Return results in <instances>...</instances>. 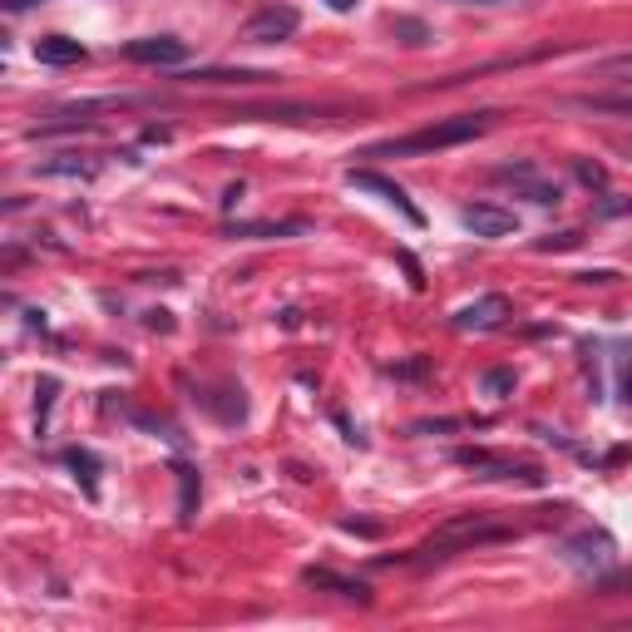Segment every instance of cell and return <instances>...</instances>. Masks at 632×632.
Masks as SVG:
<instances>
[{"instance_id": "cell-1", "label": "cell", "mask_w": 632, "mask_h": 632, "mask_svg": "<svg viewBox=\"0 0 632 632\" xmlns=\"http://www.w3.org/2000/svg\"><path fill=\"white\" fill-rule=\"evenodd\" d=\"M499 538H515V524H499V519H490V515H455L416 548L410 563L430 568V563H445V558H455V554H470V548H480V544H499Z\"/></svg>"}, {"instance_id": "cell-2", "label": "cell", "mask_w": 632, "mask_h": 632, "mask_svg": "<svg viewBox=\"0 0 632 632\" xmlns=\"http://www.w3.org/2000/svg\"><path fill=\"white\" fill-rule=\"evenodd\" d=\"M490 124H494L490 109H480V114H455V119H439V124H430V129H420V134H406V139L371 144V149H365V159H406V153L455 149V144L480 139V134L490 129Z\"/></svg>"}, {"instance_id": "cell-3", "label": "cell", "mask_w": 632, "mask_h": 632, "mask_svg": "<svg viewBox=\"0 0 632 632\" xmlns=\"http://www.w3.org/2000/svg\"><path fill=\"white\" fill-rule=\"evenodd\" d=\"M563 558L579 568V573H588V579H603V573L618 563V544H612L603 529H583V534L563 538Z\"/></svg>"}, {"instance_id": "cell-4", "label": "cell", "mask_w": 632, "mask_h": 632, "mask_svg": "<svg viewBox=\"0 0 632 632\" xmlns=\"http://www.w3.org/2000/svg\"><path fill=\"white\" fill-rule=\"evenodd\" d=\"M346 183H351V188H361V194H375L381 203L396 208V213H406L410 227H425V213L410 203V194L400 188L396 178H386V173H375V169H346Z\"/></svg>"}, {"instance_id": "cell-5", "label": "cell", "mask_w": 632, "mask_h": 632, "mask_svg": "<svg viewBox=\"0 0 632 632\" xmlns=\"http://www.w3.org/2000/svg\"><path fill=\"white\" fill-rule=\"evenodd\" d=\"M301 25V15L292 11V5H262V11H252V21L243 25V40L247 45H282L292 40Z\"/></svg>"}, {"instance_id": "cell-6", "label": "cell", "mask_w": 632, "mask_h": 632, "mask_svg": "<svg viewBox=\"0 0 632 632\" xmlns=\"http://www.w3.org/2000/svg\"><path fill=\"white\" fill-rule=\"evenodd\" d=\"M515 317V307H509V297H499V292H490V297L470 301V307L455 311V326L460 332H499L504 322Z\"/></svg>"}, {"instance_id": "cell-7", "label": "cell", "mask_w": 632, "mask_h": 632, "mask_svg": "<svg viewBox=\"0 0 632 632\" xmlns=\"http://www.w3.org/2000/svg\"><path fill=\"white\" fill-rule=\"evenodd\" d=\"M124 60H134V65H183L188 45L178 35H144V40L124 45Z\"/></svg>"}, {"instance_id": "cell-8", "label": "cell", "mask_w": 632, "mask_h": 632, "mask_svg": "<svg viewBox=\"0 0 632 632\" xmlns=\"http://www.w3.org/2000/svg\"><path fill=\"white\" fill-rule=\"evenodd\" d=\"M455 464H470V470H490V480L544 484V470H534V464H515V460H499V455H490V450H455Z\"/></svg>"}, {"instance_id": "cell-9", "label": "cell", "mask_w": 632, "mask_h": 632, "mask_svg": "<svg viewBox=\"0 0 632 632\" xmlns=\"http://www.w3.org/2000/svg\"><path fill=\"white\" fill-rule=\"evenodd\" d=\"M460 223L470 227L474 237H509V233L519 227L509 208H494V203H470V208L460 213Z\"/></svg>"}, {"instance_id": "cell-10", "label": "cell", "mask_w": 632, "mask_h": 632, "mask_svg": "<svg viewBox=\"0 0 632 632\" xmlns=\"http://www.w3.org/2000/svg\"><path fill=\"white\" fill-rule=\"evenodd\" d=\"M301 583H307V588H332V593L356 598V603H371V588H365L361 579H342V573H332V568H307V573H301Z\"/></svg>"}, {"instance_id": "cell-11", "label": "cell", "mask_w": 632, "mask_h": 632, "mask_svg": "<svg viewBox=\"0 0 632 632\" xmlns=\"http://www.w3.org/2000/svg\"><path fill=\"white\" fill-rule=\"evenodd\" d=\"M35 60L40 65H79L85 60V45L70 40V35H40L35 40Z\"/></svg>"}, {"instance_id": "cell-12", "label": "cell", "mask_w": 632, "mask_h": 632, "mask_svg": "<svg viewBox=\"0 0 632 632\" xmlns=\"http://www.w3.org/2000/svg\"><path fill=\"white\" fill-rule=\"evenodd\" d=\"M188 85H268L272 75H262V70H203V75H183Z\"/></svg>"}, {"instance_id": "cell-13", "label": "cell", "mask_w": 632, "mask_h": 632, "mask_svg": "<svg viewBox=\"0 0 632 632\" xmlns=\"http://www.w3.org/2000/svg\"><path fill=\"white\" fill-rule=\"evenodd\" d=\"M178 490H183V499H178V509H183V524L198 515V470L194 464H178Z\"/></svg>"}, {"instance_id": "cell-14", "label": "cell", "mask_w": 632, "mask_h": 632, "mask_svg": "<svg viewBox=\"0 0 632 632\" xmlns=\"http://www.w3.org/2000/svg\"><path fill=\"white\" fill-rule=\"evenodd\" d=\"M287 233H301V223H233L227 237H287Z\"/></svg>"}, {"instance_id": "cell-15", "label": "cell", "mask_w": 632, "mask_h": 632, "mask_svg": "<svg viewBox=\"0 0 632 632\" xmlns=\"http://www.w3.org/2000/svg\"><path fill=\"white\" fill-rule=\"evenodd\" d=\"M65 464H70V470H75V474H79V480H85V490L95 494V474H99V460H95V450H70V455H65Z\"/></svg>"}, {"instance_id": "cell-16", "label": "cell", "mask_w": 632, "mask_h": 632, "mask_svg": "<svg viewBox=\"0 0 632 632\" xmlns=\"http://www.w3.org/2000/svg\"><path fill=\"white\" fill-rule=\"evenodd\" d=\"M583 104H593V109H618V114H632V89H622V95H593V99H583Z\"/></svg>"}, {"instance_id": "cell-17", "label": "cell", "mask_w": 632, "mask_h": 632, "mask_svg": "<svg viewBox=\"0 0 632 632\" xmlns=\"http://www.w3.org/2000/svg\"><path fill=\"white\" fill-rule=\"evenodd\" d=\"M40 173H60V178H89L95 173V163H40Z\"/></svg>"}, {"instance_id": "cell-18", "label": "cell", "mask_w": 632, "mask_h": 632, "mask_svg": "<svg viewBox=\"0 0 632 632\" xmlns=\"http://www.w3.org/2000/svg\"><path fill=\"white\" fill-rule=\"evenodd\" d=\"M396 35H400L406 45H425V40H430V30H425L420 21H410V15H400V21H396Z\"/></svg>"}, {"instance_id": "cell-19", "label": "cell", "mask_w": 632, "mask_h": 632, "mask_svg": "<svg viewBox=\"0 0 632 632\" xmlns=\"http://www.w3.org/2000/svg\"><path fill=\"white\" fill-rule=\"evenodd\" d=\"M54 391H60V381H54V375H45V381H40V406H35L40 430H45V416H50V406H54Z\"/></svg>"}, {"instance_id": "cell-20", "label": "cell", "mask_w": 632, "mask_h": 632, "mask_svg": "<svg viewBox=\"0 0 632 632\" xmlns=\"http://www.w3.org/2000/svg\"><path fill=\"white\" fill-rule=\"evenodd\" d=\"M484 391H490V396H504V391H515V371H490V375H484Z\"/></svg>"}, {"instance_id": "cell-21", "label": "cell", "mask_w": 632, "mask_h": 632, "mask_svg": "<svg viewBox=\"0 0 632 632\" xmlns=\"http://www.w3.org/2000/svg\"><path fill=\"white\" fill-rule=\"evenodd\" d=\"M603 75H622V79H632V50H628V54H612V60H603Z\"/></svg>"}, {"instance_id": "cell-22", "label": "cell", "mask_w": 632, "mask_h": 632, "mask_svg": "<svg viewBox=\"0 0 632 632\" xmlns=\"http://www.w3.org/2000/svg\"><path fill=\"white\" fill-rule=\"evenodd\" d=\"M579 178H583V183H593V188H598V183H603V169H598V163H579Z\"/></svg>"}, {"instance_id": "cell-23", "label": "cell", "mask_w": 632, "mask_h": 632, "mask_svg": "<svg viewBox=\"0 0 632 632\" xmlns=\"http://www.w3.org/2000/svg\"><path fill=\"white\" fill-rule=\"evenodd\" d=\"M326 5H332V11H342V15H346V11H356V0H326Z\"/></svg>"}, {"instance_id": "cell-24", "label": "cell", "mask_w": 632, "mask_h": 632, "mask_svg": "<svg viewBox=\"0 0 632 632\" xmlns=\"http://www.w3.org/2000/svg\"><path fill=\"white\" fill-rule=\"evenodd\" d=\"M608 588H618V593H628V598H632V573H628V579H618V583H608Z\"/></svg>"}, {"instance_id": "cell-25", "label": "cell", "mask_w": 632, "mask_h": 632, "mask_svg": "<svg viewBox=\"0 0 632 632\" xmlns=\"http://www.w3.org/2000/svg\"><path fill=\"white\" fill-rule=\"evenodd\" d=\"M11 11H30V5H40V0H5Z\"/></svg>"}, {"instance_id": "cell-26", "label": "cell", "mask_w": 632, "mask_h": 632, "mask_svg": "<svg viewBox=\"0 0 632 632\" xmlns=\"http://www.w3.org/2000/svg\"><path fill=\"white\" fill-rule=\"evenodd\" d=\"M464 5H509V0H464Z\"/></svg>"}]
</instances>
